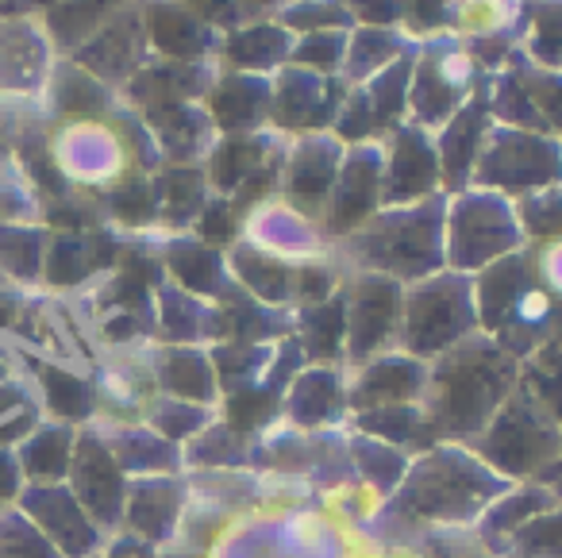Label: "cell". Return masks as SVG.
<instances>
[{
  "label": "cell",
  "mask_w": 562,
  "mask_h": 558,
  "mask_svg": "<svg viewBox=\"0 0 562 558\" xmlns=\"http://www.w3.org/2000/svg\"><path fill=\"white\" fill-rule=\"evenodd\" d=\"M301 343L313 358H331L344 355V293L328 297V301L301 309Z\"/></svg>",
  "instance_id": "484cf974"
},
{
  "label": "cell",
  "mask_w": 562,
  "mask_h": 558,
  "mask_svg": "<svg viewBox=\"0 0 562 558\" xmlns=\"http://www.w3.org/2000/svg\"><path fill=\"white\" fill-rule=\"evenodd\" d=\"M405 55V40L393 27H351L344 55V78L351 86H362V81H370L374 74H382L385 66H393Z\"/></svg>",
  "instance_id": "44dd1931"
},
{
  "label": "cell",
  "mask_w": 562,
  "mask_h": 558,
  "mask_svg": "<svg viewBox=\"0 0 562 558\" xmlns=\"http://www.w3.org/2000/svg\"><path fill=\"white\" fill-rule=\"evenodd\" d=\"M436 558H490V550L482 543H467V539H439Z\"/></svg>",
  "instance_id": "f35d334b"
},
{
  "label": "cell",
  "mask_w": 562,
  "mask_h": 558,
  "mask_svg": "<svg viewBox=\"0 0 562 558\" xmlns=\"http://www.w3.org/2000/svg\"><path fill=\"white\" fill-rule=\"evenodd\" d=\"M477 332L474 281L467 274H431L405 293L401 309V347L413 358L443 355Z\"/></svg>",
  "instance_id": "277c9868"
},
{
  "label": "cell",
  "mask_w": 562,
  "mask_h": 558,
  "mask_svg": "<svg viewBox=\"0 0 562 558\" xmlns=\"http://www.w3.org/2000/svg\"><path fill=\"white\" fill-rule=\"evenodd\" d=\"M513 70H516V78L524 81L528 97L536 101V109H539V116H543L547 132H559L562 135V74L543 70V66L528 63L524 55H516Z\"/></svg>",
  "instance_id": "f546056e"
},
{
  "label": "cell",
  "mask_w": 562,
  "mask_h": 558,
  "mask_svg": "<svg viewBox=\"0 0 562 558\" xmlns=\"http://www.w3.org/2000/svg\"><path fill=\"white\" fill-rule=\"evenodd\" d=\"M439 181V155L431 132L416 124H397L382 143V204H416L436 197Z\"/></svg>",
  "instance_id": "9c48e42d"
},
{
  "label": "cell",
  "mask_w": 562,
  "mask_h": 558,
  "mask_svg": "<svg viewBox=\"0 0 562 558\" xmlns=\"http://www.w3.org/2000/svg\"><path fill=\"white\" fill-rule=\"evenodd\" d=\"M428 366L413 355H378L359 366L351 386V404L359 412L385 409V404H413L424 401Z\"/></svg>",
  "instance_id": "2e32d148"
},
{
  "label": "cell",
  "mask_w": 562,
  "mask_h": 558,
  "mask_svg": "<svg viewBox=\"0 0 562 558\" xmlns=\"http://www.w3.org/2000/svg\"><path fill=\"white\" fill-rule=\"evenodd\" d=\"M559 435L562 420H554L536 393L516 389L497 409V416L482 427L474 447L485 462L497 466L508 478L539 481L547 473V466L554 462V455H559Z\"/></svg>",
  "instance_id": "3957f363"
},
{
  "label": "cell",
  "mask_w": 562,
  "mask_h": 558,
  "mask_svg": "<svg viewBox=\"0 0 562 558\" xmlns=\"http://www.w3.org/2000/svg\"><path fill=\"white\" fill-rule=\"evenodd\" d=\"M150 43L147 27H143V0L112 16L101 32H93L78 51L70 55L74 66L93 74L101 86H127L135 74L147 66Z\"/></svg>",
  "instance_id": "8fae6325"
},
{
  "label": "cell",
  "mask_w": 562,
  "mask_h": 558,
  "mask_svg": "<svg viewBox=\"0 0 562 558\" xmlns=\"http://www.w3.org/2000/svg\"><path fill=\"white\" fill-rule=\"evenodd\" d=\"M58 109L70 112V116H97V112L109 109V86H101L81 66H63V74H58Z\"/></svg>",
  "instance_id": "4dcf8cb0"
},
{
  "label": "cell",
  "mask_w": 562,
  "mask_h": 558,
  "mask_svg": "<svg viewBox=\"0 0 562 558\" xmlns=\"http://www.w3.org/2000/svg\"><path fill=\"white\" fill-rule=\"evenodd\" d=\"M539 486H547L554 493V501H562V435H559V455H554V462L547 466V473L539 478Z\"/></svg>",
  "instance_id": "ab89813d"
},
{
  "label": "cell",
  "mask_w": 562,
  "mask_h": 558,
  "mask_svg": "<svg viewBox=\"0 0 562 558\" xmlns=\"http://www.w3.org/2000/svg\"><path fill=\"white\" fill-rule=\"evenodd\" d=\"M270 101L273 86L262 74H239L224 70L212 78V89L204 97L209 116L227 135H255L262 124H270Z\"/></svg>",
  "instance_id": "9a60e30c"
},
{
  "label": "cell",
  "mask_w": 562,
  "mask_h": 558,
  "mask_svg": "<svg viewBox=\"0 0 562 558\" xmlns=\"http://www.w3.org/2000/svg\"><path fill=\"white\" fill-rule=\"evenodd\" d=\"M554 493L547 486H520V489H505V496L497 501V509L490 512V520H485V535H513L520 532L524 524H528L531 516H539V512L554 509Z\"/></svg>",
  "instance_id": "4316f807"
},
{
  "label": "cell",
  "mask_w": 562,
  "mask_h": 558,
  "mask_svg": "<svg viewBox=\"0 0 562 558\" xmlns=\"http://www.w3.org/2000/svg\"><path fill=\"white\" fill-rule=\"evenodd\" d=\"M32 4H35V9H43V12H47V9H55L58 0H32Z\"/></svg>",
  "instance_id": "7bdbcfd3"
},
{
  "label": "cell",
  "mask_w": 562,
  "mask_h": 558,
  "mask_svg": "<svg viewBox=\"0 0 562 558\" xmlns=\"http://www.w3.org/2000/svg\"><path fill=\"white\" fill-rule=\"evenodd\" d=\"M516 216H520L524 235H536L539 243L562 239V186L528 193L516 204Z\"/></svg>",
  "instance_id": "836d02e7"
},
{
  "label": "cell",
  "mask_w": 562,
  "mask_h": 558,
  "mask_svg": "<svg viewBox=\"0 0 562 558\" xmlns=\"http://www.w3.org/2000/svg\"><path fill=\"white\" fill-rule=\"evenodd\" d=\"M162 386L173 393V401H212L216 393V366L196 350H170L162 358Z\"/></svg>",
  "instance_id": "cb8c5ba5"
},
{
  "label": "cell",
  "mask_w": 562,
  "mask_h": 558,
  "mask_svg": "<svg viewBox=\"0 0 562 558\" xmlns=\"http://www.w3.org/2000/svg\"><path fill=\"white\" fill-rule=\"evenodd\" d=\"M181 496L178 486H166V481H147L132 493L127 501V516H132L135 532H143L147 539H162L170 535L173 520H178Z\"/></svg>",
  "instance_id": "d4e9b609"
},
{
  "label": "cell",
  "mask_w": 562,
  "mask_h": 558,
  "mask_svg": "<svg viewBox=\"0 0 562 558\" xmlns=\"http://www.w3.org/2000/svg\"><path fill=\"white\" fill-rule=\"evenodd\" d=\"M347 27H328V32H308L297 35L293 43V66H305V70H321V74H336L344 70V55H347Z\"/></svg>",
  "instance_id": "1f68e13d"
},
{
  "label": "cell",
  "mask_w": 562,
  "mask_h": 558,
  "mask_svg": "<svg viewBox=\"0 0 562 558\" xmlns=\"http://www.w3.org/2000/svg\"><path fill=\"white\" fill-rule=\"evenodd\" d=\"M147 43L166 63H204L220 51V32L178 0H143Z\"/></svg>",
  "instance_id": "4fadbf2b"
},
{
  "label": "cell",
  "mask_w": 562,
  "mask_h": 558,
  "mask_svg": "<svg viewBox=\"0 0 562 558\" xmlns=\"http://www.w3.org/2000/svg\"><path fill=\"white\" fill-rule=\"evenodd\" d=\"M339 166H344V143L336 135H297L293 150H285V174H281V189L285 201L297 216L321 220L328 212L331 189H336Z\"/></svg>",
  "instance_id": "30bf717a"
},
{
  "label": "cell",
  "mask_w": 562,
  "mask_h": 558,
  "mask_svg": "<svg viewBox=\"0 0 562 558\" xmlns=\"http://www.w3.org/2000/svg\"><path fill=\"white\" fill-rule=\"evenodd\" d=\"M347 258L367 274L393 281H424L447 263V201L428 197L416 204L378 212L344 239Z\"/></svg>",
  "instance_id": "7a4b0ae2"
},
{
  "label": "cell",
  "mask_w": 562,
  "mask_h": 558,
  "mask_svg": "<svg viewBox=\"0 0 562 558\" xmlns=\"http://www.w3.org/2000/svg\"><path fill=\"white\" fill-rule=\"evenodd\" d=\"M35 9L32 0H0V20H9V16H20V12Z\"/></svg>",
  "instance_id": "60d3db41"
},
{
  "label": "cell",
  "mask_w": 562,
  "mask_h": 558,
  "mask_svg": "<svg viewBox=\"0 0 562 558\" xmlns=\"http://www.w3.org/2000/svg\"><path fill=\"white\" fill-rule=\"evenodd\" d=\"M47 389H50V404H55L58 412H66V416H81V412L93 404L89 386L70 378V373H47Z\"/></svg>",
  "instance_id": "74e56055"
},
{
  "label": "cell",
  "mask_w": 562,
  "mask_h": 558,
  "mask_svg": "<svg viewBox=\"0 0 562 558\" xmlns=\"http://www.w3.org/2000/svg\"><path fill=\"white\" fill-rule=\"evenodd\" d=\"M344 293V355L351 362H370L401 335V309L405 289L385 274L359 270L347 278Z\"/></svg>",
  "instance_id": "52a82bcc"
},
{
  "label": "cell",
  "mask_w": 562,
  "mask_h": 558,
  "mask_svg": "<svg viewBox=\"0 0 562 558\" xmlns=\"http://www.w3.org/2000/svg\"><path fill=\"white\" fill-rule=\"evenodd\" d=\"M270 86H273L270 120L297 135H313L336 124L347 97V89L339 86L336 74L305 70V66H293V63L281 66Z\"/></svg>",
  "instance_id": "ba28073f"
},
{
  "label": "cell",
  "mask_w": 562,
  "mask_h": 558,
  "mask_svg": "<svg viewBox=\"0 0 562 558\" xmlns=\"http://www.w3.org/2000/svg\"><path fill=\"white\" fill-rule=\"evenodd\" d=\"M189 12L204 20L216 32H239L247 24H258L266 12H278V0H178Z\"/></svg>",
  "instance_id": "f1b7e54d"
},
{
  "label": "cell",
  "mask_w": 562,
  "mask_h": 558,
  "mask_svg": "<svg viewBox=\"0 0 562 558\" xmlns=\"http://www.w3.org/2000/svg\"><path fill=\"white\" fill-rule=\"evenodd\" d=\"M4 493H9V466L0 462V496H4Z\"/></svg>",
  "instance_id": "b9f144b4"
},
{
  "label": "cell",
  "mask_w": 562,
  "mask_h": 558,
  "mask_svg": "<svg viewBox=\"0 0 562 558\" xmlns=\"http://www.w3.org/2000/svg\"><path fill=\"white\" fill-rule=\"evenodd\" d=\"M528 393H536L543 401V409L554 420H562V332H554L543 347L531 350Z\"/></svg>",
  "instance_id": "83f0119b"
},
{
  "label": "cell",
  "mask_w": 562,
  "mask_h": 558,
  "mask_svg": "<svg viewBox=\"0 0 562 558\" xmlns=\"http://www.w3.org/2000/svg\"><path fill=\"white\" fill-rule=\"evenodd\" d=\"M493 132V112L485 89H477L436 135V155H439V181L459 193L470 178H474L477 155H482L485 140Z\"/></svg>",
  "instance_id": "5bb4252c"
},
{
  "label": "cell",
  "mask_w": 562,
  "mask_h": 558,
  "mask_svg": "<svg viewBox=\"0 0 562 558\" xmlns=\"http://www.w3.org/2000/svg\"><path fill=\"white\" fill-rule=\"evenodd\" d=\"M359 424H362V432L378 435L382 443H401V447H424V443L436 439L420 401L367 409V412H359Z\"/></svg>",
  "instance_id": "603a6c76"
},
{
  "label": "cell",
  "mask_w": 562,
  "mask_h": 558,
  "mask_svg": "<svg viewBox=\"0 0 562 558\" xmlns=\"http://www.w3.org/2000/svg\"><path fill=\"white\" fill-rule=\"evenodd\" d=\"M74 478H78V496L101 524H112L124 509V481L112 450L101 439H86L74 455Z\"/></svg>",
  "instance_id": "ac0fdd59"
},
{
  "label": "cell",
  "mask_w": 562,
  "mask_h": 558,
  "mask_svg": "<svg viewBox=\"0 0 562 558\" xmlns=\"http://www.w3.org/2000/svg\"><path fill=\"white\" fill-rule=\"evenodd\" d=\"M232 270L250 293L258 297L262 304H285L293 301V286H297V266L285 263L281 255L266 247H235L232 250Z\"/></svg>",
  "instance_id": "d6986e66"
},
{
  "label": "cell",
  "mask_w": 562,
  "mask_h": 558,
  "mask_svg": "<svg viewBox=\"0 0 562 558\" xmlns=\"http://www.w3.org/2000/svg\"><path fill=\"white\" fill-rule=\"evenodd\" d=\"M66 458H74L70 455V435L50 432V435H43V439H35L32 455H27V470L32 473H63Z\"/></svg>",
  "instance_id": "8d00e7d4"
},
{
  "label": "cell",
  "mask_w": 562,
  "mask_h": 558,
  "mask_svg": "<svg viewBox=\"0 0 562 558\" xmlns=\"http://www.w3.org/2000/svg\"><path fill=\"white\" fill-rule=\"evenodd\" d=\"M520 216L505 193L474 186L447 209V263L454 266V274H482L485 266L520 250Z\"/></svg>",
  "instance_id": "5b68a950"
},
{
  "label": "cell",
  "mask_w": 562,
  "mask_h": 558,
  "mask_svg": "<svg viewBox=\"0 0 562 558\" xmlns=\"http://www.w3.org/2000/svg\"><path fill=\"white\" fill-rule=\"evenodd\" d=\"M158 197V216L170 220L173 227L201 220L204 204H209V178L196 166H170L162 178L155 181Z\"/></svg>",
  "instance_id": "7402d4cb"
},
{
  "label": "cell",
  "mask_w": 562,
  "mask_h": 558,
  "mask_svg": "<svg viewBox=\"0 0 562 558\" xmlns=\"http://www.w3.org/2000/svg\"><path fill=\"white\" fill-rule=\"evenodd\" d=\"M378 212H382V143L370 140L351 147V155L339 166L336 189L324 212V232L347 239Z\"/></svg>",
  "instance_id": "7c38bea8"
},
{
  "label": "cell",
  "mask_w": 562,
  "mask_h": 558,
  "mask_svg": "<svg viewBox=\"0 0 562 558\" xmlns=\"http://www.w3.org/2000/svg\"><path fill=\"white\" fill-rule=\"evenodd\" d=\"M516 381H520L516 358L485 332L443 350L439 362L428 366V386L420 401L436 439L447 435V439L474 443L501 404L516 393Z\"/></svg>",
  "instance_id": "6da1fadb"
},
{
  "label": "cell",
  "mask_w": 562,
  "mask_h": 558,
  "mask_svg": "<svg viewBox=\"0 0 562 558\" xmlns=\"http://www.w3.org/2000/svg\"><path fill=\"white\" fill-rule=\"evenodd\" d=\"M520 558H562V504L531 516L520 532L508 535Z\"/></svg>",
  "instance_id": "d6a6232c"
},
{
  "label": "cell",
  "mask_w": 562,
  "mask_h": 558,
  "mask_svg": "<svg viewBox=\"0 0 562 558\" xmlns=\"http://www.w3.org/2000/svg\"><path fill=\"white\" fill-rule=\"evenodd\" d=\"M401 24L416 35V40H431V35H451L454 24V0H405V20Z\"/></svg>",
  "instance_id": "e575fe53"
},
{
  "label": "cell",
  "mask_w": 562,
  "mask_h": 558,
  "mask_svg": "<svg viewBox=\"0 0 562 558\" xmlns=\"http://www.w3.org/2000/svg\"><path fill=\"white\" fill-rule=\"evenodd\" d=\"M477 189L493 193H539V189L562 186V150L547 132H524V127H493L474 166Z\"/></svg>",
  "instance_id": "8992f818"
},
{
  "label": "cell",
  "mask_w": 562,
  "mask_h": 558,
  "mask_svg": "<svg viewBox=\"0 0 562 558\" xmlns=\"http://www.w3.org/2000/svg\"><path fill=\"white\" fill-rule=\"evenodd\" d=\"M355 27H397L405 20V0H344Z\"/></svg>",
  "instance_id": "d590c367"
},
{
  "label": "cell",
  "mask_w": 562,
  "mask_h": 558,
  "mask_svg": "<svg viewBox=\"0 0 562 558\" xmlns=\"http://www.w3.org/2000/svg\"><path fill=\"white\" fill-rule=\"evenodd\" d=\"M132 4L139 0H58L55 9L43 12V20H47V32L58 43V51L74 55L89 35L101 32L112 16H120Z\"/></svg>",
  "instance_id": "ffe728a7"
},
{
  "label": "cell",
  "mask_w": 562,
  "mask_h": 558,
  "mask_svg": "<svg viewBox=\"0 0 562 558\" xmlns=\"http://www.w3.org/2000/svg\"><path fill=\"white\" fill-rule=\"evenodd\" d=\"M293 43H297V35L290 27H281L278 20H258V24H247L239 32H227L220 40V58H224L227 70L262 74L266 78L270 70H281L290 63Z\"/></svg>",
  "instance_id": "e0dca14e"
}]
</instances>
